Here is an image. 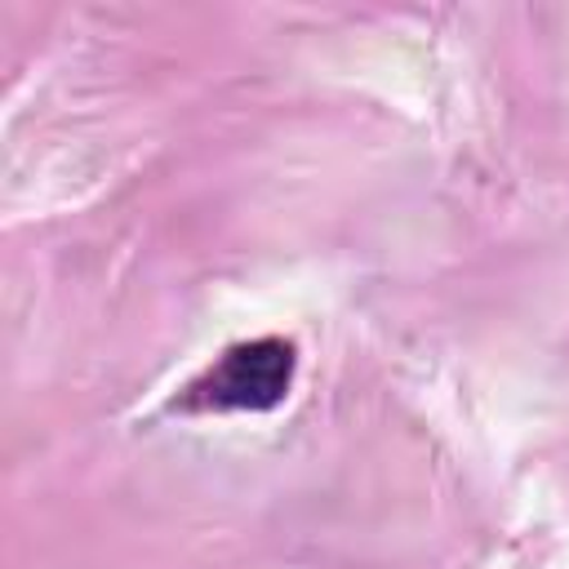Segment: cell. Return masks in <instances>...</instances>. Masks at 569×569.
Listing matches in <instances>:
<instances>
[{
  "label": "cell",
  "instance_id": "obj_1",
  "mask_svg": "<svg viewBox=\"0 0 569 569\" xmlns=\"http://www.w3.org/2000/svg\"><path fill=\"white\" fill-rule=\"evenodd\" d=\"M293 382V342L253 338L218 356L182 396L187 409H276Z\"/></svg>",
  "mask_w": 569,
  "mask_h": 569
}]
</instances>
